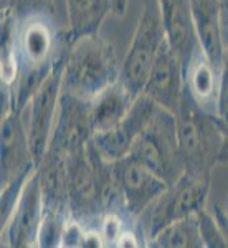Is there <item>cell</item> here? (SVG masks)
<instances>
[{"instance_id": "cell-14", "label": "cell", "mask_w": 228, "mask_h": 248, "mask_svg": "<svg viewBox=\"0 0 228 248\" xmlns=\"http://www.w3.org/2000/svg\"><path fill=\"white\" fill-rule=\"evenodd\" d=\"M37 172L42 190L43 215L68 220L71 217L68 199V154L48 146Z\"/></svg>"}, {"instance_id": "cell-5", "label": "cell", "mask_w": 228, "mask_h": 248, "mask_svg": "<svg viewBox=\"0 0 228 248\" xmlns=\"http://www.w3.org/2000/svg\"><path fill=\"white\" fill-rule=\"evenodd\" d=\"M210 177L212 175H192L183 172L177 182L169 186V189L152 203L146 235L147 243L172 222L190 217L205 209Z\"/></svg>"}, {"instance_id": "cell-25", "label": "cell", "mask_w": 228, "mask_h": 248, "mask_svg": "<svg viewBox=\"0 0 228 248\" xmlns=\"http://www.w3.org/2000/svg\"><path fill=\"white\" fill-rule=\"evenodd\" d=\"M222 119V118H220ZM222 151H220L218 164L228 162V119H222Z\"/></svg>"}, {"instance_id": "cell-16", "label": "cell", "mask_w": 228, "mask_h": 248, "mask_svg": "<svg viewBox=\"0 0 228 248\" xmlns=\"http://www.w3.org/2000/svg\"><path fill=\"white\" fill-rule=\"evenodd\" d=\"M190 5L200 46L212 65L220 71L225 53V37L218 0H190Z\"/></svg>"}, {"instance_id": "cell-17", "label": "cell", "mask_w": 228, "mask_h": 248, "mask_svg": "<svg viewBox=\"0 0 228 248\" xmlns=\"http://www.w3.org/2000/svg\"><path fill=\"white\" fill-rule=\"evenodd\" d=\"M183 81H185V90L197 101V105L217 114L220 71L212 65L202 46L195 50L190 62L183 68Z\"/></svg>"}, {"instance_id": "cell-13", "label": "cell", "mask_w": 228, "mask_h": 248, "mask_svg": "<svg viewBox=\"0 0 228 248\" xmlns=\"http://www.w3.org/2000/svg\"><path fill=\"white\" fill-rule=\"evenodd\" d=\"M42 220L43 201L38 172L35 170L25 184V189L22 192V197L15 207L9 225L5 227V230H2V235H5V245L10 248L38 247Z\"/></svg>"}, {"instance_id": "cell-18", "label": "cell", "mask_w": 228, "mask_h": 248, "mask_svg": "<svg viewBox=\"0 0 228 248\" xmlns=\"http://www.w3.org/2000/svg\"><path fill=\"white\" fill-rule=\"evenodd\" d=\"M68 42L85 35L99 33V27L113 14V0H66Z\"/></svg>"}, {"instance_id": "cell-29", "label": "cell", "mask_w": 228, "mask_h": 248, "mask_svg": "<svg viewBox=\"0 0 228 248\" xmlns=\"http://www.w3.org/2000/svg\"><path fill=\"white\" fill-rule=\"evenodd\" d=\"M223 210L227 212V215H228V195H227V201H225V205H223Z\"/></svg>"}, {"instance_id": "cell-9", "label": "cell", "mask_w": 228, "mask_h": 248, "mask_svg": "<svg viewBox=\"0 0 228 248\" xmlns=\"http://www.w3.org/2000/svg\"><path fill=\"white\" fill-rule=\"evenodd\" d=\"M93 136L94 124L91 99L61 91L57 121L48 146L57 147L70 155L85 147Z\"/></svg>"}, {"instance_id": "cell-6", "label": "cell", "mask_w": 228, "mask_h": 248, "mask_svg": "<svg viewBox=\"0 0 228 248\" xmlns=\"http://www.w3.org/2000/svg\"><path fill=\"white\" fill-rule=\"evenodd\" d=\"M18 73L35 68L53 66L68 45L66 30H57L53 17L17 20L15 31Z\"/></svg>"}, {"instance_id": "cell-20", "label": "cell", "mask_w": 228, "mask_h": 248, "mask_svg": "<svg viewBox=\"0 0 228 248\" xmlns=\"http://www.w3.org/2000/svg\"><path fill=\"white\" fill-rule=\"evenodd\" d=\"M154 248H205L197 214L172 222L147 243Z\"/></svg>"}, {"instance_id": "cell-1", "label": "cell", "mask_w": 228, "mask_h": 248, "mask_svg": "<svg viewBox=\"0 0 228 248\" xmlns=\"http://www.w3.org/2000/svg\"><path fill=\"white\" fill-rule=\"evenodd\" d=\"M121 78L116 48L99 33L68 42L63 70V91L93 99Z\"/></svg>"}, {"instance_id": "cell-4", "label": "cell", "mask_w": 228, "mask_h": 248, "mask_svg": "<svg viewBox=\"0 0 228 248\" xmlns=\"http://www.w3.org/2000/svg\"><path fill=\"white\" fill-rule=\"evenodd\" d=\"M164 40H166V33H164L157 0H147L133 42L121 63L119 81L133 93L134 98L142 93L149 78L152 63L157 57V51Z\"/></svg>"}, {"instance_id": "cell-7", "label": "cell", "mask_w": 228, "mask_h": 248, "mask_svg": "<svg viewBox=\"0 0 228 248\" xmlns=\"http://www.w3.org/2000/svg\"><path fill=\"white\" fill-rule=\"evenodd\" d=\"M66 48L60 53L53 71L43 81L40 90L30 99L27 109L23 111L27 119V127H29L33 161L37 164V167L46 153L48 142H50L51 133H53L55 127V121H57L60 96H61L63 91V70H65Z\"/></svg>"}, {"instance_id": "cell-10", "label": "cell", "mask_w": 228, "mask_h": 248, "mask_svg": "<svg viewBox=\"0 0 228 248\" xmlns=\"http://www.w3.org/2000/svg\"><path fill=\"white\" fill-rule=\"evenodd\" d=\"M155 109H157V105L147 94L141 93L121 121L107 131L94 134L91 142L105 159L111 162L118 161L129 154L136 139L146 129Z\"/></svg>"}, {"instance_id": "cell-21", "label": "cell", "mask_w": 228, "mask_h": 248, "mask_svg": "<svg viewBox=\"0 0 228 248\" xmlns=\"http://www.w3.org/2000/svg\"><path fill=\"white\" fill-rule=\"evenodd\" d=\"M35 170H37V167H30V169L23 170L12 182L2 187V195H0V225H2V230H5V227L9 225L15 207H17L20 197H22V192L25 189V184L29 182V179L33 175Z\"/></svg>"}, {"instance_id": "cell-19", "label": "cell", "mask_w": 228, "mask_h": 248, "mask_svg": "<svg viewBox=\"0 0 228 248\" xmlns=\"http://www.w3.org/2000/svg\"><path fill=\"white\" fill-rule=\"evenodd\" d=\"M134 101L136 98L133 93L121 81L114 83L113 86L106 88L103 93L94 96L91 99L94 134L107 131L114 124H118L127 114Z\"/></svg>"}, {"instance_id": "cell-2", "label": "cell", "mask_w": 228, "mask_h": 248, "mask_svg": "<svg viewBox=\"0 0 228 248\" xmlns=\"http://www.w3.org/2000/svg\"><path fill=\"white\" fill-rule=\"evenodd\" d=\"M177 141L183 172L212 175L222 151V119L197 105L183 86L181 105L175 113Z\"/></svg>"}, {"instance_id": "cell-27", "label": "cell", "mask_w": 228, "mask_h": 248, "mask_svg": "<svg viewBox=\"0 0 228 248\" xmlns=\"http://www.w3.org/2000/svg\"><path fill=\"white\" fill-rule=\"evenodd\" d=\"M220 7V18H222V29L223 37H225V43L228 40V0H218Z\"/></svg>"}, {"instance_id": "cell-15", "label": "cell", "mask_w": 228, "mask_h": 248, "mask_svg": "<svg viewBox=\"0 0 228 248\" xmlns=\"http://www.w3.org/2000/svg\"><path fill=\"white\" fill-rule=\"evenodd\" d=\"M166 40L182 60L183 68L200 46L190 0H157Z\"/></svg>"}, {"instance_id": "cell-24", "label": "cell", "mask_w": 228, "mask_h": 248, "mask_svg": "<svg viewBox=\"0 0 228 248\" xmlns=\"http://www.w3.org/2000/svg\"><path fill=\"white\" fill-rule=\"evenodd\" d=\"M217 114H218L222 119H228V40H227V43H225V53H223V63H222V68H220Z\"/></svg>"}, {"instance_id": "cell-8", "label": "cell", "mask_w": 228, "mask_h": 248, "mask_svg": "<svg viewBox=\"0 0 228 248\" xmlns=\"http://www.w3.org/2000/svg\"><path fill=\"white\" fill-rule=\"evenodd\" d=\"M113 169L124 209L134 218L139 217L169 189V184L161 175L129 155L114 161Z\"/></svg>"}, {"instance_id": "cell-28", "label": "cell", "mask_w": 228, "mask_h": 248, "mask_svg": "<svg viewBox=\"0 0 228 248\" xmlns=\"http://www.w3.org/2000/svg\"><path fill=\"white\" fill-rule=\"evenodd\" d=\"M127 9V0H113V14L116 17H121Z\"/></svg>"}, {"instance_id": "cell-11", "label": "cell", "mask_w": 228, "mask_h": 248, "mask_svg": "<svg viewBox=\"0 0 228 248\" xmlns=\"http://www.w3.org/2000/svg\"><path fill=\"white\" fill-rule=\"evenodd\" d=\"M183 65L167 40H164L152 63L149 78L146 81L142 93L147 94L152 101L164 109L177 113L181 98L183 93Z\"/></svg>"}, {"instance_id": "cell-26", "label": "cell", "mask_w": 228, "mask_h": 248, "mask_svg": "<svg viewBox=\"0 0 228 248\" xmlns=\"http://www.w3.org/2000/svg\"><path fill=\"white\" fill-rule=\"evenodd\" d=\"M213 217H215V220H217L220 230H222L223 237H225L227 243H228V215H227V212L223 210L222 205H215V215H213Z\"/></svg>"}, {"instance_id": "cell-3", "label": "cell", "mask_w": 228, "mask_h": 248, "mask_svg": "<svg viewBox=\"0 0 228 248\" xmlns=\"http://www.w3.org/2000/svg\"><path fill=\"white\" fill-rule=\"evenodd\" d=\"M127 155L161 175L169 186L177 182L183 174V164L179 154L175 114L157 106Z\"/></svg>"}, {"instance_id": "cell-23", "label": "cell", "mask_w": 228, "mask_h": 248, "mask_svg": "<svg viewBox=\"0 0 228 248\" xmlns=\"http://www.w3.org/2000/svg\"><path fill=\"white\" fill-rule=\"evenodd\" d=\"M55 0H17L14 15L17 20H25L31 17H53Z\"/></svg>"}, {"instance_id": "cell-12", "label": "cell", "mask_w": 228, "mask_h": 248, "mask_svg": "<svg viewBox=\"0 0 228 248\" xmlns=\"http://www.w3.org/2000/svg\"><path fill=\"white\" fill-rule=\"evenodd\" d=\"M2 187L18 177L23 170L37 167L31 153L25 113L14 108H2Z\"/></svg>"}, {"instance_id": "cell-22", "label": "cell", "mask_w": 228, "mask_h": 248, "mask_svg": "<svg viewBox=\"0 0 228 248\" xmlns=\"http://www.w3.org/2000/svg\"><path fill=\"white\" fill-rule=\"evenodd\" d=\"M198 217V227L200 235H202L203 245L205 248H228V243L220 230L217 220L212 214H209L205 209H202L197 214Z\"/></svg>"}]
</instances>
